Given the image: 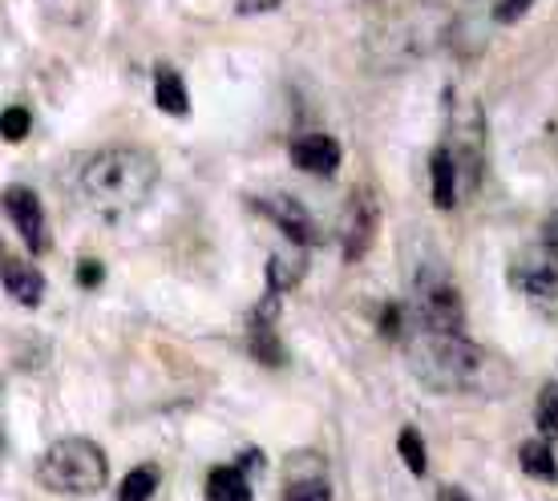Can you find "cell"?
I'll return each mask as SVG.
<instances>
[{
	"label": "cell",
	"instance_id": "cell-24",
	"mask_svg": "<svg viewBox=\"0 0 558 501\" xmlns=\"http://www.w3.org/2000/svg\"><path fill=\"white\" fill-rule=\"evenodd\" d=\"M82 283H85V288H98V283H101V267L98 264H82Z\"/></svg>",
	"mask_w": 558,
	"mask_h": 501
},
{
	"label": "cell",
	"instance_id": "cell-7",
	"mask_svg": "<svg viewBox=\"0 0 558 501\" xmlns=\"http://www.w3.org/2000/svg\"><path fill=\"white\" fill-rule=\"evenodd\" d=\"M514 283L538 300H558V243H534L514 259Z\"/></svg>",
	"mask_w": 558,
	"mask_h": 501
},
{
	"label": "cell",
	"instance_id": "cell-4",
	"mask_svg": "<svg viewBox=\"0 0 558 501\" xmlns=\"http://www.w3.org/2000/svg\"><path fill=\"white\" fill-rule=\"evenodd\" d=\"M110 477V461L94 441L85 437H65L49 445V453L37 465V481L53 493H70V498H94Z\"/></svg>",
	"mask_w": 558,
	"mask_h": 501
},
{
	"label": "cell",
	"instance_id": "cell-16",
	"mask_svg": "<svg viewBox=\"0 0 558 501\" xmlns=\"http://www.w3.org/2000/svg\"><path fill=\"white\" fill-rule=\"evenodd\" d=\"M518 465H522L531 477H538V481H555L558 477L555 449L546 445V441H526V445L518 449Z\"/></svg>",
	"mask_w": 558,
	"mask_h": 501
},
{
	"label": "cell",
	"instance_id": "cell-19",
	"mask_svg": "<svg viewBox=\"0 0 558 501\" xmlns=\"http://www.w3.org/2000/svg\"><path fill=\"white\" fill-rule=\"evenodd\" d=\"M154 489H158V469H154V465H138V469H130V477L122 481L118 501H150Z\"/></svg>",
	"mask_w": 558,
	"mask_h": 501
},
{
	"label": "cell",
	"instance_id": "cell-9",
	"mask_svg": "<svg viewBox=\"0 0 558 501\" xmlns=\"http://www.w3.org/2000/svg\"><path fill=\"white\" fill-rule=\"evenodd\" d=\"M377 235V198L373 191H356L349 198V210H344V219H340V247H344V259L356 264L368 243Z\"/></svg>",
	"mask_w": 558,
	"mask_h": 501
},
{
	"label": "cell",
	"instance_id": "cell-13",
	"mask_svg": "<svg viewBox=\"0 0 558 501\" xmlns=\"http://www.w3.org/2000/svg\"><path fill=\"white\" fill-rule=\"evenodd\" d=\"M154 101L170 118H186L191 113V94H186V82H182L179 70H170V65L154 70Z\"/></svg>",
	"mask_w": 558,
	"mask_h": 501
},
{
	"label": "cell",
	"instance_id": "cell-17",
	"mask_svg": "<svg viewBox=\"0 0 558 501\" xmlns=\"http://www.w3.org/2000/svg\"><path fill=\"white\" fill-rule=\"evenodd\" d=\"M283 501H332V486H328V477L324 469L316 474H292L288 477V489H283Z\"/></svg>",
	"mask_w": 558,
	"mask_h": 501
},
{
	"label": "cell",
	"instance_id": "cell-23",
	"mask_svg": "<svg viewBox=\"0 0 558 501\" xmlns=\"http://www.w3.org/2000/svg\"><path fill=\"white\" fill-rule=\"evenodd\" d=\"M531 9H534V0H498L489 13H494V21H498V25H514V21H522Z\"/></svg>",
	"mask_w": 558,
	"mask_h": 501
},
{
	"label": "cell",
	"instance_id": "cell-11",
	"mask_svg": "<svg viewBox=\"0 0 558 501\" xmlns=\"http://www.w3.org/2000/svg\"><path fill=\"white\" fill-rule=\"evenodd\" d=\"M292 167L316 179H332L340 167V142L332 134H300L292 142Z\"/></svg>",
	"mask_w": 558,
	"mask_h": 501
},
{
	"label": "cell",
	"instance_id": "cell-1",
	"mask_svg": "<svg viewBox=\"0 0 558 501\" xmlns=\"http://www.w3.org/2000/svg\"><path fill=\"white\" fill-rule=\"evenodd\" d=\"M73 186H77L82 207L101 215L106 223H118L150 203L158 186V162L138 146H110L85 158Z\"/></svg>",
	"mask_w": 558,
	"mask_h": 501
},
{
	"label": "cell",
	"instance_id": "cell-18",
	"mask_svg": "<svg viewBox=\"0 0 558 501\" xmlns=\"http://www.w3.org/2000/svg\"><path fill=\"white\" fill-rule=\"evenodd\" d=\"M397 453H401V461L409 465V474H413V477H425V474H429V457H425V437H421L417 429H401V437H397Z\"/></svg>",
	"mask_w": 558,
	"mask_h": 501
},
{
	"label": "cell",
	"instance_id": "cell-12",
	"mask_svg": "<svg viewBox=\"0 0 558 501\" xmlns=\"http://www.w3.org/2000/svg\"><path fill=\"white\" fill-rule=\"evenodd\" d=\"M429 195H433V207H441V210L458 207L461 182H458V167H453V158L446 154V146H437L429 158Z\"/></svg>",
	"mask_w": 558,
	"mask_h": 501
},
{
	"label": "cell",
	"instance_id": "cell-20",
	"mask_svg": "<svg viewBox=\"0 0 558 501\" xmlns=\"http://www.w3.org/2000/svg\"><path fill=\"white\" fill-rule=\"evenodd\" d=\"M252 352L264 364H283V349H279L271 323H252Z\"/></svg>",
	"mask_w": 558,
	"mask_h": 501
},
{
	"label": "cell",
	"instance_id": "cell-26",
	"mask_svg": "<svg viewBox=\"0 0 558 501\" xmlns=\"http://www.w3.org/2000/svg\"><path fill=\"white\" fill-rule=\"evenodd\" d=\"M482 4H489V9H494V4H498V0H482Z\"/></svg>",
	"mask_w": 558,
	"mask_h": 501
},
{
	"label": "cell",
	"instance_id": "cell-14",
	"mask_svg": "<svg viewBox=\"0 0 558 501\" xmlns=\"http://www.w3.org/2000/svg\"><path fill=\"white\" fill-rule=\"evenodd\" d=\"M4 292L21 307H37L45 300V279L37 276V267L21 264V259H4Z\"/></svg>",
	"mask_w": 558,
	"mask_h": 501
},
{
	"label": "cell",
	"instance_id": "cell-2",
	"mask_svg": "<svg viewBox=\"0 0 558 501\" xmlns=\"http://www.w3.org/2000/svg\"><path fill=\"white\" fill-rule=\"evenodd\" d=\"M405 356L409 368L425 389L433 392H494L498 384L494 376V361L477 349L474 340H465V332H433V328H417L405 335Z\"/></svg>",
	"mask_w": 558,
	"mask_h": 501
},
{
	"label": "cell",
	"instance_id": "cell-8",
	"mask_svg": "<svg viewBox=\"0 0 558 501\" xmlns=\"http://www.w3.org/2000/svg\"><path fill=\"white\" fill-rule=\"evenodd\" d=\"M4 215L13 219L16 235L25 239V247L33 250V255H45V250H49V227H45L41 198L33 195L28 186H9V191H4Z\"/></svg>",
	"mask_w": 558,
	"mask_h": 501
},
{
	"label": "cell",
	"instance_id": "cell-15",
	"mask_svg": "<svg viewBox=\"0 0 558 501\" xmlns=\"http://www.w3.org/2000/svg\"><path fill=\"white\" fill-rule=\"evenodd\" d=\"M207 501H252V481L243 465H219L207 474Z\"/></svg>",
	"mask_w": 558,
	"mask_h": 501
},
{
	"label": "cell",
	"instance_id": "cell-10",
	"mask_svg": "<svg viewBox=\"0 0 558 501\" xmlns=\"http://www.w3.org/2000/svg\"><path fill=\"white\" fill-rule=\"evenodd\" d=\"M259 207H264L267 219L288 235V243H295V247H312V243H316V223H312V215H307V207L300 203V198L264 195L259 198Z\"/></svg>",
	"mask_w": 558,
	"mask_h": 501
},
{
	"label": "cell",
	"instance_id": "cell-25",
	"mask_svg": "<svg viewBox=\"0 0 558 501\" xmlns=\"http://www.w3.org/2000/svg\"><path fill=\"white\" fill-rule=\"evenodd\" d=\"M441 501H470V493L458 486H449V489H441Z\"/></svg>",
	"mask_w": 558,
	"mask_h": 501
},
{
	"label": "cell",
	"instance_id": "cell-6",
	"mask_svg": "<svg viewBox=\"0 0 558 501\" xmlns=\"http://www.w3.org/2000/svg\"><path fill=\"white\" fill-rule=\"evenodd\" d=\"M446 154L458 167L461 191L470 195L477 191V179H482V162H486V118H482V106L477 101H458L453 113H449V130H446Z\"/></svg>",
	"mask_w": 558,
	"mask_h": 501
},
{
	"label": "cell",
	"instance_id": "cell-3",
	"mask_svg": "<svg viewBox=\"0 0 558 501\" xmlns=\"http://www.w3.org/2000/svg\"><path fill=\"white\" fill-rule=\"evenodd\" d=\"M449 33H453V9L421 0L389 21H380L364 37V61L373 70H409V65L437 53L449 41Z\"/></svg>",
	"mask_w": 558,
	"mask_h": 501
},
{
	"label": "cell",
	"instance_id": "cell-5",
	"mask_svg": "<svg viewBox=\"0 0 558 501\" xmlns=\"http://www.w3.org/2000/svg\"><path fill=\"white\" fill-rule=\"evenodd\" d=\"M413 320L433 332H465V300L446 264L425 259L413 276Z\"/></svg>",
	"mask_w": 558,
	"mask_h": 501
},
{
	"label": "cell",
	"instance_id": "cell-22",
	"mask_svg": "<svg viewBox=\"0 0 558 501\" xmlns=\"http://www.w3.org/2000/svg\"><path fill=\"white\" fill-rule=\"evenodd\" d=\"M0 122H4V125H0V130H4V142H25L33 118H28V110H21V106H9Z\"/></svg>",
	"mask_w": 558,
	"mask_h": 501
},
{
	"label": "cell",
	"instance_id": "cell-21",
	"mask_svg": "<svg viewBox=\"0 0 558 501\" xmlns=\"http://www.w3.org/2000/svg\"><path fill=\"white\" fill-rule=\"evenodd\" d=\"M538 429L546 437H558V380H550L543 392H538Z\"/></svg>",
	"mask_w": 558,
	"mask_h": 501
}]
</instances>
